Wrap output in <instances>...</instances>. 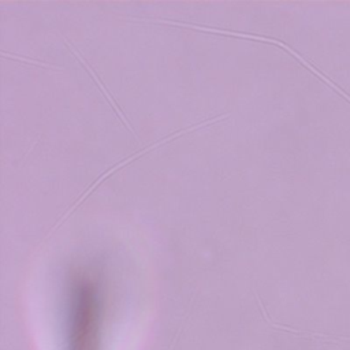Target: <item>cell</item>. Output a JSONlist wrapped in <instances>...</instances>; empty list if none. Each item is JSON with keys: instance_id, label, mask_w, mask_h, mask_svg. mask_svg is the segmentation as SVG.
Instances as JSON below:
<instances>
[{"instance_id": "obj_1", "label": "cell", "mask_w": 350, "mask_h": 350, "mask_svg": "<svg viewBox=\"0 0 350 350\" xmlns=\"http://www.w3.org/2000/svg\"><path fill=\"white\" fill-rule=\"evenodd\" d=\"M72 298L66 350H103L101 312L94 284L81 280Z\"/></svg>"}]
</instances>
